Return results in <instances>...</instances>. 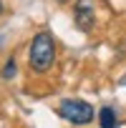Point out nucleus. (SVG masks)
Here are the masks:
<instances>
[{
	"instance_id": "423d86ee",
	"label": "nucleus",
	"mask_w": 126,
	"mask_h": 128,
	"mask_svg": "<svg viewBox=\"0 0 126 128\" xmlns=\"http://www.w3.org/2000/svg\"><path fill=\"white\" fill-rule=\"evenodd\" d=\"M58 3H71V0H58Z\"/></svg>"
},
{
	"instance_id": "20e7f679",
	"label": "nucleus",
	"mask_w": 126,
	"mask_h": 128,
	"mask_svg": "<svg viewBox=\"0 0 126 128\" xmlns=\"http://www.w3.org/2000/svg\"><path fill=\"white\" fill-rule=\"evenodd\" d=\"M98 123H101V128H116L118 126V118H116V113H113V108H101L98 110Z\"/></svg>"
},
{
	"instance_id": "39448f33",
	"label": "nucleus",
	"mask_w": 126,
	"mask_h": 128,
	"mask_svg": "<svg viewBox=\"0 0 126 128\" xmlns=\"http://www.w3.org/2000/svg\"><path fill=\"white\" fill-rule=\"evenodd\" d=\"M13 76H15V60L10 58V60L5 63V68H3V78H5V80H10Z\"/></svg>"
},
{
	"instance_id": "0eeeda50",
	"label": "nucleus",
	"mask_w": 126,
	"mask_h": 128,
	"mask_svg": "<svg viewBox=\"0 0 126 128\" xmlns=\"http://www.w3.org/2000/svg\"><path fill=\"white\" fill-rule=\"evenodd\" d=\"M0 13H3V0H0Z\"/></svg>"
},
{
	"instance_id": "f257e3e1",
	"label": "nucleus",
	"mask_w": 126,
	"mask_h": 128,
	"mask_svg": "<svg viewBox=\"0 0 126 128\" xmlns=\"http://www.w3.org/2000/svg\"><path fill=\"white\" fill-rule=\"evenodd\" d=\"M28 60H30V68L35 73H45L53 60H55V43H53V35L48 30L38 33L33 40H30V50H28Z\"/></svg>"
},
{
	"instance_id": "7ed1b4c3",
	"label": "nucleus",
	"mask_w": 126,
	"mask_h": 128,
	"mask_svg": "<svg viewBox=\"0 0 126 128\" xmlns=\"http://www.w3.org/2000/svg\"><path fill=\"white\" fill-rule=\"evenodd\" d=\"M73 20H76V25H78L83 33H88V30L93 28V23H96L93 8H91L88 3H78V5H76V10H73Z\"/></svg>"
},
{
	"instance_id": "f03ea898",
	"label": "nucleus",
	"mask_w": 126,
	"mask_h": 128,
	"mask_svg": "<svg viewBox=\"0 0 126 128\" xmlns=\"http://www.w3.org/2000/svg\"><path fill=\"white\" fill-rule=\"evenodd\" d=\"M58 116L73 126H86L93 120V106L86 100H78V98H66L58 106Z\"/></svg>"
}]
</instances>
